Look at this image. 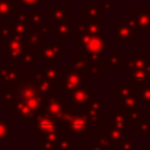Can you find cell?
<instances>
[{"label": "cell", "mask_w": 150, "mask_h": 150, "mask_svg": "<svg viewBox=\"0 0 150 150\" xmlns=\"http://www.w3.org/2000/svg\"><path fill=\"white\" fill-rule=\"evenodd\" d=\"M5 84H8L14 94L11 107L13 112L22 123H33L34 117L42 110L43 105V94L35 84L33 71H18L16 77Z\"/></svg>", "instance_id": "1"}, {"label": "cell", "mask_w": 150, "mask_h": 150, "mask_svg": "<svg viewBox=\"0 0 150 150\" xmlns=\"http://www.w3.org/2000/svg\"><path fill=\"white\" fill-rule=\"evenodd\" d=\"M60 132L80 136L82 141L90 139L94 130L89 124L86 108H67L60 121Z\"/></svg>", "instance_id": "2"}, {"label": "cell", "mask_w": 150, "mask_h": 150, "mask_svg": "<svg viewBox=\"0 0 150 150\" xmlns=\"http://www.w3.org/2000/svg\"><path fill=\"white\" fill-rule=\"evenodd\" d=\"M54 86H57L60 93L63 94L66 98H69L75 90L87 86V74L83 69H79L68 64L66 66L64 70H61L60 76Z\"/></svg>", "instance_id": "3"}, {"label": "cell", "mask_w": 150, "mask_h": 150, "mask_svg": "<svg viewBox=\"0 0 150 150\" xmlns=\"http://www.w3.org/2000/svg\"><path fill=\"white\" fill-rule=\"evenodd\" d=\"M66 109H67L66 97L62 96L60 91L54 90L49 94L43 95L42 111H45L47 115H49L52 118H54L57 123H60L61 117Z\"/></svg>", "instance_id": "4"}, {"label": "cell", "mask_w": 150, "mask_h": 150, "mask_svg": "<svg viewBox=\"0 0 150 150\" xmlns=\"http://www.w3.org/2000/svg\"><path fill=\"white\" fill-rule=\"evenodd\" d=\"M123 22L129 26L134 33H150V7H141L138 12H131L129 16L123 19Z\"/></svg>", "instance_id": "5"}, {"label": "cell", "mask_w": 150, "mask_h": 150, "mask_svg": "<svg viewBox=\"0 0 150 150\" xmlns=\"http://www.w3.org/2000/svg\"><path fill=\"white\" fill-rule=\"evenodd\" d=\"M1 48L7 52V60L14 62L25 50V43H23V36L18 35L13 32V34L5 39L1 40Z\"/></svg>", "instance_id": "6"}, {"label": "cell", "mask_w": 150, "mask_h": 150, "mask_svg": "<svg viewBox=\"0 0 150 150\" xmlns=\"http://www.w3.org/2000/svg\"><path fill=\"white\" fill-rule=\"evenodd\" d=\"M87 116L89 120V124L95 130L100 124L104 122L103 118V98L102 97H91L86 107Z\"/></svg>", "instance_id": "7"}, {"label": "cell", "mask_w": 150, "mask_h": 150, "mask_svg": "<svg viewBox=\"0 0 150 150\" xmlns=\"http://www.w3.org/2000/svg\"><path fill=\"white\" fill-rule=\"evenodd\" d=\"M34 124V135H43L52 131H60V124L52 118L49 115H47L45 111H40L33 121Z\"/></svg>", "instance_id": "8"}, {"label": "cell", "mask_w": 150, "mask_h": 150, "mask_svg": "<svg viewBox=\"0 0 150 150\" xmlns=\"http://www.w3.org/2000/svg\"><path fill=\"white\" fill-rule=\"evenodd\" d=\"M107 127H108V122L104 118V122L94 130L93 137L90 138L93 150H114V145L111 144L108 136Z\"/></svg>", "instance_id": "9"}, {"label": "cell", "mask_w": 150, "mask_h": 150, "mask_svg": "<svg viewBox=\"0 0 150 150\" xmlns=\"http://www.w3.org/2000/svg\"><path fill=\"white\" fill-rule=\"evenodd\" d=\"M66 53V46L60 43V42H54L50 45H41L38 48V56L39 60H54V61H59L61 59V56Z\"/></svg>", "instance_id": "10"}, {"label": "cell", "mask_w": 150, "mask_h": 150, "mask_svg": "<svg viewBox=\"0 0 150 150\" xmlns=\"http://www.w3.org/2000/svg\"><path fill=\"white\" fill-rule=\"evenodd\" d=\"M108 48V40H104L102 35H91L87 43L81 49V54L84 55H102L103 50Z\"/></svg>", "instance_id": "11"}, {"label": "cell", "mask_w": 150, "mask_h": 150, "mask_svg": "<svg viewBox=\"0 0 150 150\" xmlns=\"http://www.w3.org/2000/svg\"><path fill=\"white\" fill-rule=\"evenodd\" d=\"M93 88L89 86L82 87L77 90H75L71 96L69 97L70 101L67 103V108H86L89 100L91 98Z\"/></svg>", "instance_id": "12"}, {"label": "cell", "mask_w": 150, "mask_h": 150, "mask_svg": "<svg viewBox=\"0 0 150 150\" xmlns=\"http://www.w3.org/2000/svg\"><path fill=\"white\" fill-rule=\"evenodd\" d=\"M114 39L118 41L120 45H134L135 33L124 22H115L114 25Z\"/></svg>", "instance_id": "13"}, {"label": "cell", "mask_w": 150, "mask_h": 150, "mask_svg": "<svg viewBox=\"0 0 150 150\" xmlns=\"http://www.w3.org/2000/svg\"><path fill=\"white\" fill-rule=\"evenodd\" d=\"M84 61V71L87 76H102L103 62L101 55H84L81 54Z\"/></svg>", "instance_id": "14"}, {"label": "cell", "mask_w": 150, "mask_h": 150, "mask_svg": "<svg viewBox=\"0 0 150 150\" xmlns=\"http://www.w3.org/2000/svg\"><path fill=\"white\" fill-rule=\"evenodd\" d=\"M81 16L88 22H102L103 20V9L97 5L96 1H87L86 5L81 8Z\"/></svg>", "instance_id": "15"}, {"label": "cell", "mask_w": 150, "mask_h": 150, "mask_svg": "<svg viewBox=\"0 0 150 150\" xmlns=\"http://www.w3.org/2000/svg\"><path fill=\"white\" fill-rule=\"evenodd\" d=\"M150 63V55H136L131 54L129 55L128 60L123 62V69L125 71H134V70H139V69H145L148 68Z\"/></svg>", "instance_id": "16"}, {"label": "cell", "mask_w": 150, "mask_h": 150, "mask_svg": "<svg viewBox=\"0 0 150 150\" xmlns=\"http://www.w3.org/2000/svg\"><path fill=\"white\" fill-rule=\"evenodd\" d=\"M53 33L55 35L56 42H60L61 39H70L71 35L75 33V23H73L70 20L56 22L54 23Z\"/></svg>", "instance_id": "17"}, {"label": "cell", "mask_w": 150, "mask_h": 150, "mask_svg": "<svg viewBox=\"0 0 150 150\" xmlns=\"http://www.w3.org/2000/svg\"><path fill=\"white\" fill-rule=\"evenodd\" d=\"M107 122L114 127H117L120 129H123V130H128L129 129V121H128V117L124 112V110L120 107L117 108H114L112 111L108 115V117L105 118Z\"/></svg>", "instance_id": "18"}, {"label": "cell", "mask_w": 150, "mask_h": 150, "mask_svg": "<svg viewBox=\"0 0 150 150\" xmlns=\"http://www.w3.org/2000/svg\"><path fill=\"white\" fill-rule=\"evenodd\" d=\"M43 36L41 35V33L39 32L38 27H30L28 29V33L23 36V43H25V48L28 49H38L41 45H43Z\"/></svg>", "instance_id": "19"}, {"label": "cell", "mask_w": 150, "mask_h": 150, "mask_svg": "<svg viewBox=\"0 0 150 150\" xmlns=\"http://www.w3.org/2000/svg\"><path fill=\"white\" fill-rule=\"evenodd\" d=\"M70 7L61 6H50L49 7V23H56L61 21L70 20Z\"/></svg>", "instance_id": "20"}, {"label": "cell", "mask_w": 150, "mask_h": 150, "mask_svg": "<svg viewBox=\"0 0 150 150\" xmlns=\"http://www.w3.org/2000/svg\"><path fill=\"white\" fill-rule=\"evenodd\" d=\"M39 56H38V49H28L25 48L22 54L13 62L15 66H38L39 63Z\"/></svg>", "instance_id": "21"}, {"label": "cell", "mask_w": 150, "mask_h": 150, "mask_svg": "<svg viewBox=\"0 0 150 150\" xmlns=\"http://www.w3.org/2000/svg\"><path fill=\"white\" fill-rule=\"evenodd\" d=\"M33 77H34L35 84L38 86L39 90H40L43 95L49 94V93H52V91L55 90V86H54V83H53L52 81H49V80L45 76L43 71H41V70L33 71Z\"/></svg>", "instance_id": "22"}, {"label": "cell", "mask_w": 150, "mask_h": 150, "mask_svg": "<svg viewBox=\"0 0 150 150\" xmlns=\"http://www.w3.org/2000/svg\"><path fill=\"white\" fill-rule=\"evenodd\" d=\"M128 81L135 88L136 87H139L141 88V87H143V86H145V84H148L150 82V73H149L148 68L130 71V75H129V80Z\"/></svg>", "instance_id": "23"}, {"label": "cell", "mask_w": 150, "mask_h": 150, "mask_svg": "<svg viewBox=\"0 0 150 150\" xmlns=\"http://www.w3.org/2000/svg\"><path fill=\"white\" fill-rule=\"evenodd\" d=\"M135 91H136L135 87L131 86L129 81H120L118 84L112 88V96L115 98L122 100V98H125L132 95Z\"/></svg>", "instance_id": "24"}, {"label": "cell", "mask_w": 150, "mask_h": 150, "mask_svg": "<svg viewBox=\"0 0 150 150\" xmlns=\"http://www.w3.org/2000/svg\"><path fill=\"white\" fill-rule=\"evenodd\" d=\"M107 131H108L109 139H110V142H111V144L114 146H117L124 138L129 137V135H130L129 129L128 130H123V129L114 127V125H111L109 123H108V127H107Z\"/></svg>", "instance_id": "25"}, {"label": "cell", "mask_w": 150, "mask_h": 150, "mask_svg": "<svg viewBox=\"0 0 150 150\" xmlns=\"http://www.w3.org/2000/svg\"><path fill=\"white\" fill-rule=\"evenodd\" d=\"M42 71H43L45 76H46L49 81H52L53 83H55L56 80H57L59 76H60L61 67L57 66L54 60L47 59V60H43V70H42Z\"/></svg>", "instance_id": "26"}, {"label": "cell", "mask_w": 150, "mask_h": 150, "mask_svg": "<svg viewBox=\"0 0 150 150\" xmlns=\"http://www.w3.org/2000/svg\"><path fill=\"white\" fill-rule=\"evenodd\" d=\"M60 131H52L43 135H39V150H50L55 149Z\"/></svg>", "instance_id": "27"}, {"label": "cell", "mask_w": 150, "mask_h": 150, "mask_svg": "<svg viewBox=\"0 0 150 150\" xmlns=\"http://www.w3.org/2000/svg\"><path fill=\"white\" fill-rule=\"evenodd\" d=\"M75 35H76V45H75V48L77 50H81L83 48V46L87 43L88 39L91 36L86 30L84 22H80V23H76L75 25Z\"/></svg>", "instance_id": "28"}, {"label": "cell", "mask_w": 150, "mask_h": 150, "mask_svg": "<svg viewBox=\"0 0 150 150\" xmlns=\"http://www.w3.org/2000/svg\"><path fill=\"white\" fill-rule=\"evenodd\" d=\"M76 144L77 143L71 138V135L67 132H60L56 144H55V149L56 150H74Z\"/></svg>", "instance_id": "29"}, {"label": "cell", "mask_w": 150, "mask_h": 150, "mask_svg": "<svg viewBox=\"0 0 150 150\" xmlns=\"http://www.w3.org/2000/svg\"><path fill=\"white\" fill-rule=\"evenodd\" d=\"M123 62H124V55L121 54L118 49H114V52L108 55V70L109 71L120 70L121 66H123Z\"/></svg>", "instance_id": "30"}, {"label": "cell", "mask_w": 150, "mask_h": 150, "mask_svg": "<svg viewBox=\"0 0 150 150\" xmlns=\"http://www.w3.org/2000/svg\"><path fill=\"white\" fill-rule=\"evenodd\" d=\"M18 66L11 64V66H1L0 64V82L1 83H8L13 81L18 75Z\"/></svg>", "instance_id": "31"}, {"label": "cell", "mask_w": 150, "mask_h": 150, "mask_svg": "<svg viewBox=\"0 0 150 150\" xmlns=\"http://www.w3.org/2000/svg\"><path fill=\"white\" fill-rule=\"evenodd\" d=\"M128 117L129 124H135L142 120L145 118V112H142L139 109V105H135V107H129V108H122Z\"/></svg>", "instance_id": "32"}, {"label": "cell", "mask_w": 150, "mask_h": 150, "mask_svg": "<svg viewBox=\"0 0 150 150\" xmlns=\"http://www.w3.org/2000/svg\"><path fill=\"white\" fill-rule=\"evenodd\" d=\"M19 6V2L14 0H0V18H7L12 15Z\"/></svg>", "instance_id": "33"}, {"label": "cell", "mask_w": 150, "mask_h": 150, "mask_svg": "<svg viewBox=\"0 0 150 150\" xmlns=\"http://www.w3.org/2000/svg\"><path fill=\"white\" fill-rule=\"evenodd\" d=\"M1 88H2V93H4L1 107L2 108H11L12 107V103H13V100H14L13 90H12V88L8 84H5V83H2V87Z\"/></svg>", "instance_id": "34"}, {"label": "cell", "mask_w": 150, "mask_h": 150, "mask_svg": "<svg viewBox=\"0 0 150 150\" xmlns=\"http://www.w3.org/2000/svg\"><path fill=\"white\" fill-rule=\"evenodd\" d=\"M134 134L135 135H150V118H144L134 124Z\"/></svg>", "instance_id": "35"}, {"label": "cell", "mask_w": 150, "mask_h": 150, "mask_svg": "<svg viewBox=\"0 0 150 150\" xmlns=\"http://www.w3.org/2000/svg\"><path fill=\"white\" fill-rule=\"evenodd\" d=\"M139 105V97H138V91H135L132 95L118 100V107L120 108H129V107H135Z\"/></svg>", "instance_id": "36"}, {"label": "cell", "mask_w": 150, "mask_h": 150, "mask_svg": "<svg viewBox=\"0 0 150 150\" xmlns=\"http://www.w3.org/2000/svg\"><path fill=\"white\" fill-rule=\"evenodd\" d=\"M139 101L144 104L145 109H150V82L143 87H141L138 91Z\"/></svg>", "instance_id": "37"}, {"label": "cell", "mask_w": 150, "mask_h": 150, "mask_svg": "<svg viewBox=\"0 0 150 150\" xmlns=\"http://www.w3.org/2000/svg\"><path fill=\"white\" fill-rule=\"evenodd\" d=\"M28 16V23L30 27H36L43 22L45 19V13L43 12H30L27 13Z\"/></svg>", "instance_id": "38"}, {"label": "cell", "mask_w": 150, "mask_h": 150, "mask_svg": "<svg viewBox=\"0 0 150 150\" xmlns=\"http://www.w3.org/2000/svg\"><path fill=\"white\" fill-rule=\"evenodd\" d=\"M0 139H12L11 125L6 118H0Z\"/></svg>", "instance_id": "39"}, {"label": "cell", "mask_w": 150, "mask_h": 150, "mask_svg": "<svg viewBox=\"0 0 150 150\" xmlns=\"http://www.w3.org/2000/svg\"><path fill=\"white\" fill-rule=\"evenodd\" d=\"M102 22H84V27L86 30L90 34V35H102Z\"/></svg>", "instance_id": "40"}, {"label": "cell", "mask_w": 150, "mask_h": 150, "mask_svg": "<svg viewBox=\"0 0 150 150\" xmlns=\"http://www.w3.org/2000/svg\"><path fill=\"white\" fill-rule=\"evenodd\" d=\"M13 34V26L11 22H2L0 26V39L5 40Z\"/></svg>", "instance_id": "41"}, {"label": "cell", "mask_w": 150, "mask_h": 150, "mask_svg": "<svg viewBox=\"0 0 150 150\" xmlns=\"http://www.w3.org/2000/svg\"><path fill=\"white\" fill-rule=\"evenodd\" d=\"M12 15H13V23L29 25V23H28V16H27V13L15 11V12H14Z\"/></svg>", "instance_id": "42"}, {"label": "cell", "mask_w": 150, "mask_h": 150, "mask_svg": "<svg viewBox=\"0 0 150 150\" xmlns=\"http://www.w3.org/2000/svg\"><path fill=\"white\" fill-rule=\"evenodd\" d=\"M117 146H118L117 150H135V141L130 137H127Z\"/></svg>", "instance_id": "43"}, {"label": "cell", "mask_w": 150, "mask_h": 150, "mask_svg": "<svg viewBox=\"0 0 150 150\" xmlns=\"http://www.w3.org/2000/svg\"><path fill=\"white\" fill-rule=\"evenodd\" d=\"M20 6H38L42 0H16Z\"/></svg>", "instance_id": "44"}, {"label": "cell", "mask_w": 150, "mask_h": 150, "mask_svg": "<svg viewBox=\"0 0 150 150\" xmlns=\"http://www.w3.org/2000/svg\"><path fill=\"white\" fill-rule=\"evenodd\" d=\"M101 8L103 9V12H108V13H112L114 12V5L110 1H102Z\"/></svg>", "instance_id": "45"}, {"label": "cell", "mask_w": 150, "mask_h": 150, "mask_svg": "<svg viewBox=\"0 0 150 150\" xmlns=\"http://www.w3.org/2000/svg\"><path fill=\"white\" fill-rule=\"evenodd\" d=\"M74 150H93V148H91V145H79V144H76Z\"/></svg>", "instance_id": "46"}, {"label": "cell", "mask_w": 150, "mask_h": 150, "mask_svg": "<svg viewBox=\"0 0 150 150\" xmlns=\"http://www.w3.org/2000/svg\"><path fill=\"white\" fill-rule=\"evenodd\" d=\"M144 48H145L146 50H150V43H146V45L144 46Z\"/></svg>", "instance_id": "47"}, {"label": "cell", "mask_w": 150, "mask_h": 150, "mask_svg": "<svg viewBox=\"0 0 150 150\" xmlns=\"http://www.w3.org/2000/svg\"><path fill=\"white\" fill-rule=\"evenodd\" d=\"M148 70H149V73H150V63H149V66H148Z\"/></svg>", "instance_id": "48"}, {"label": "cell", "mask_w": 150, "mask_h": 150, "mask_svg": "<svg viewBox=\"0 0 150 150\" xmlns=\"http://www.w3.org/2000/svg\"><path fill=\"white\" fill-rule=\"evenodd\" d=\"M1 110H2V107H1V104H0V112H1Z\"/></svg>", "instance_id": "49"}, {"label": "cell", "mask_w": 150, "mask_h": 150, "mask_svg": "<svg viewBox=\"0 0 150 150\" xmlns=\"http://www.w3.org/2000/svg\"><path fill=\"white\" fill-rule=\"evenodd\" d=\"M1 149H2V146H1V145H0V150H1Z\"/></svg>", "instance_id": "50"}, {"label": "cell", "mask_w": 150, "mask_h": 150, "mask_svg": "<svg viewBox=\"0 0 150 150\" xmlns=\"http://www.w3.org/2000/svg\"><path fill=\"white\" fill-rule=\"evenodd\" d=\"M50 150H56V149H50Z\"/></svg>", "instance_id": "51"}]
</instances>
